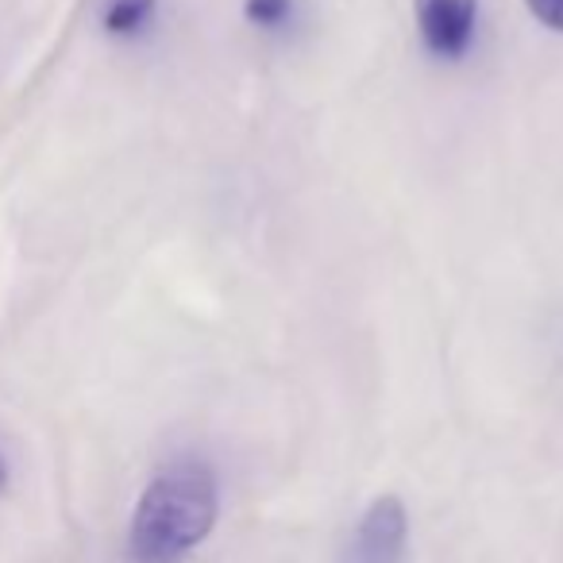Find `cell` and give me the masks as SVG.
<instances>
[{
	"label": "cell",
	"instance_id": "obj_1",
	"mask_svg": "<svg viewBox=\"0 0 563 563\" xmlns=\"http://www.w3.org/2000/svg\"><path fill=\"white\" fill-rule=\"evenodd\" d=\"M220 514L217 475L205 463H174L143 490L128 548L135 563H174L212 532Z\"/></svg>",
	"mask_w": 563,
	"mask_h": 563
},
{
	"label": "cell",
	"instance_id": "obj_2",
	"mask_svg": "<svg viewBox=\"0 0 563 563\" xmlns=\"http://www.w3.org/2000/svg\"><path fill=\"white\" fill-rule=\"evenodd\" d=\"M478 0H417V27L437 58H460L475 40Z\"/></svg>",
	"mask_w": 563,
	"mask_h": 563
},
{
	"label": "cell",
	"instance_id": "obj_3",
	"mask_svg": "<svg viewBox=\"0 0 563 563\" xmlns=\"http://www.w3.org/2000/svg\"><path fill=\"white\" fill-rule=\"evenodd\" d=\"M409 537V517L394 494L371 501L355 532V560L360 563H401Z\"/></svg>",
	"mask_w": 563,
	"mask_h": 563
},
{
	"label": "cell",
	"instance_id": "obj_4",
	"mask_svg": "<svg viewBox=\"0 0 563 563\" xmlns=\"http://www.w3.org/2000/svg\"><path fill=\"white\" fill-rule=\"evenodd\" d=\"M158 0H109L104 9V32L109 35H140L155 16Z\"/></svg>",
	"mask_w": 563,
	"mask_h": 563
},
{
	"label": "cell",
	"instance_id": "obj_5",
	"mask_svg": "<svg viewBox=\"0 0 563 563\" xmlns=\"http://www.w3.org/2000/svg\"><path fill=\"white\" fill-rule=\"evenodd\" d=\"M290 12H294V0H247L243 4V16L255 27H263V32H278L290 20Z\"/></svg>",
	"mask_w": 563,
	"mask_h": 563
},
{
	"label": "cell",
	"instance_id": "obj_6",
	"mask_svg": "<svg viewBox=\"0 0 563 563\" xmlns=\"http://www.w3.org/2000/svg\"><path fill=\"white\" fill-rule=\"evenodd\" d=\"M525 4H529V12L544 27H552V32H563V0H525Z\"/></svg>",
	"mask_w": 563,
	"mask_h": 563
}]
</instances>
